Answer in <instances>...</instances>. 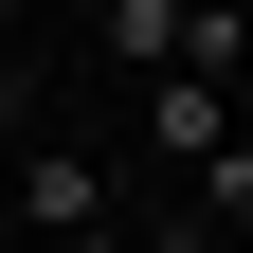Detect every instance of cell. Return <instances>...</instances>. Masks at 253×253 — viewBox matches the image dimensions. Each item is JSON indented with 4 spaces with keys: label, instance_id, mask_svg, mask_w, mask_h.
Wrapping results in <instances>:
<instances>
[{
    "label": "cell",
    "instance_id": "cell-1",
    "mask_svg": "<svg viewBox=\"0 0 253 253\" xmlns=\"http://www.w3.org/2000/svg\"><path fill=\"white\" fill-rule=\"evenodd\" d=\"M235 126H253V109H235V90H217V73H145V181H163V199H181V181H199L217 145H235Z\"/></svg>",
    "mask_w": 253,
    "mask_h": 253
},
{
    "label": "cell",
    "instance_id": "cell-2",
    "mask_svg": "<svg viewBox=\"0 0 253 253\" xmlns=\"http://www.w3.org/2000/svg\"><path fill=\"white\" fill-rule=\"evenodd\" d=\"M90 217H126V181L90 163V145H54V126H37V145H18V253H54V235H90Z\"/></svg>",
    "mask_w": 253,
    "mask_h": 253
},
{
    "label": "cell",
    "instance_id": "cell-3",
    "mask_svg": "<svg viewBox=\"0 0 253 253\" xmlns=\"http://www.w3.org/2000/svg\"><path fill=\"white\" fill-rule=\"evenodd\" d=\"M37 109H54V90H37V54L0 37V163H18V145H37Z\"/></svg>",
    "mask_w": 253,
    "mask_h": 253
},
{
    "label": "cell",
    "instance_id": "cell-4",
    "mask_svg": "<svg viewBox=\"0 0 253 253\" xmlns=\"http://www.w3.org/2000/svg\"><path fill=\"white\" fill-rule=\"evenodd\" d=\"M54 253H145V217H90V235H54Z\"/></svg>",
    "mask_w": 253,
    "mask_h": 253
},
{
    "label": "cell",
    "instance_id": "cell-5",
    "mask_svg": "<svg viewBox=\"0 0 253 253\" xmlns=\"http://www.w3.org/2000/svg\"><path fill=\"white\" fill-rule=\"evenodd\" d=\"M18 18H37V0H0V37H18Z\"/></svg>",
    "mask_w": 253,
    "mask_h": 253
},
{
    "label": "cell",
    "instance_id": "cell-6",
    "mask_svg": "<svg viewBox=\"0 0 253 253\" xmlns=\"http://www.w3.org/2000/svg\"><path fill=\"white\" fill-rule=\"evenodd\" d=\"M54 18H109V0H54Z\"/></svg>",
    "mask_w": 253,
    "mask_h": 253
},
{
    "label": "cell",
    "instance_id": "cell-7",
    "mask_svg": "<svg viewBox=\"0 0 253 253\" xmlns=\"http://www.w3.org/2000/svg\"><path fill=\"white\" fill-rule=\"evenodd\" d=\"M235 253H253V235H235Z\"/></svg>",
    "mask_w": 253,
    "mask_h": 253
}]
</instances>
